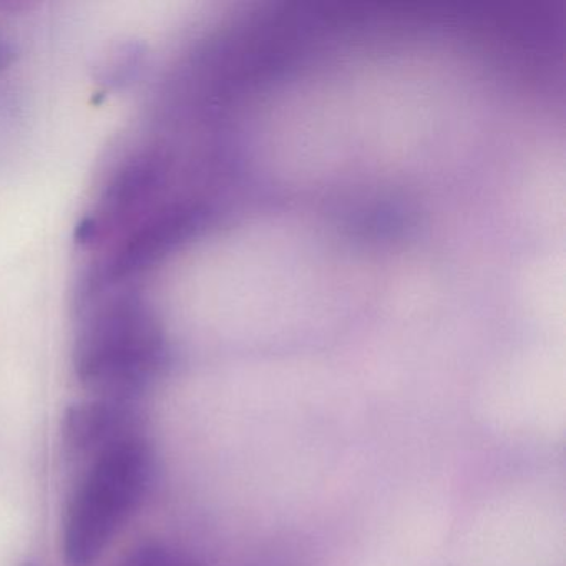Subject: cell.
Returning <instances> with one entry per match:
<instances>
[{"label": "cell", "mask_w": 566, "mask_h": 566, "mask_svg": "<svg viewBox=\"0 0 566 566\" xmlns=\"http://www.w3.org/2000/svg\"><path fill=\"white\" fill-rule=\"evenodd\" d=\"M142 52L137 45L130 44L117 52V57L105 67L104 78L111 85H124L137 71L140 64Z\"/></svg>", "instance_id": "6"}, {"label": "cell", "mask_w": 566, "mask_h": 566, "mask_svg": "<svg viewBox=\"0 0 566 566\" xmlns=\"http://www.w3.org/2000/svg\"><path fill=\"white\" fill-rule=\"evenodd\" d=\"M120 566H193L185 556L161 545H145L134 549Z\"/></svg>", "instance_id": "5"}, {"label": "cell", "mask_w": 566, "mask_h": 566, "mask_svg": "<svg viewBox=\"0 0 566 566\" xmlns=\"http://www.w3.org/2000/svg\"><path fill=\"white\" fill-rule=\"evenodd\" d=\"M134 402L95 399L65 410L62 436L72 459L85 460L132 433L140 432Z\"/></svg>", "instance_id": "4"}, {"label": "cell", "mask_w": 566, "mask_h": 566, "mask_svg": "<svg viewBox=\"0 0 566 566\" xmlns=\"http://www.w3.org/2000/svg\"><path fill=\"white\" fill-rule=\"evenodd\" d=\"M14 57L15 52L12 45L9 44L8 41H4V39H0V71L11 65Z\"/></svg>", "instance_id": "7"}, {"label": "cell", "mask_w": 566, "mask_h": 566, "mask_svg": "<svg viewBox=\"0 0 566 566\" xmlns=\"http://www.w3.org/2000/svg\"><path fill=\"white\" fill-rule=\"evenodd\" d=\"M21 566H38V565H35V563H32V562H25V563H22Z\"/></svg>", "instance_id": "8"}, {"label": "cell", "mask_w": 566, "mask_h": 566, "mask_svg": "<svg viewBox=\"0 0 566 566\" xmlns=\"http://www.w3.org/2000/svg\"><path fill=\"white\" fill-rule=\"evenodd\" d=\"M82 462L65 509L64 553L71 566H92L101 558L144 502L155 472L154 450L142 430Z\"/></svg>", "instance_id": "2"}, {"label": "cell", "mask_w": 566, "mask_h": 566, "mask_svg": "<svg viewBox=\"0 0 566 566\" xmlns=\"http://www.w3.org/2000/svg\"><path fill=\"white\" fill-rule=\"evenodd\" d=\"M171 160L164 148H150L128 158L108 181L95 213L78 223L77 243L97 247L108 238L120 240L157 210L170 181Z\"/></svg>", "instance_id": "3"}, {"label": "cell", "mask_w": 566, "mask_h": 566, "mask_svg": "<svg viewBox=\"0 0 566 566\" xmlns=\"http://www.w3.org/2000/svg\"><path fill=\"white\" fill-rule=\"evenodd\" d=\"M91 300H101V304L82 319L75 339V373L97 399L134 402L167 367L161 321L140 294L130 291Z\"/></svg>", "instance_id": "1"}]
</instances>
